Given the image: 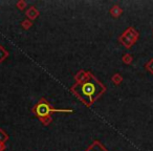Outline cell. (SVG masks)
I'll return each mask as SVG.
<instances>
[{"label": "cell", "mask_w": 153, "mask_h": 151, "mask_svg": "<svg viewBox=\"0 0 153 151\" xmlns=\"http://www.w3.org/2000/svg\"><path fill=\"white\" fill-rule=\"evenodd\" d=\"M71 90L82 102L86 105H91L102 94L105 88L92 74H88L85 79L78 82Z\"/></svg>", "instance_id": "1"}, {"label": "cell", "mask_w": 153, "mask_h": 151, "mask_svg": "<svg viewBox=\"0 0 153 151\" xmlns=\"http://www.w3.org/2000/svg\"><path fill=\"white\" fill-rule=\"evenodd\" d=\"M35 113L39 118H46L51 115L53 112H72L71 109H57L51 107L45 100H41L33 109Z\"/></svg>", "instance_id": "2"}, {"label": "cell", "mask_w": 153, "mask_h": 151, "mask_svg": "<svg viewBox=\"0 0 153 151\" xmlns=\"http://www.w3.org/2000/svg\"><path fill=\"white\" fill-rule=\"evenodd\" d=\"M86 151H107V150L104 148V146H103V145L101 144V143L94 142V144L90 145V146L88 147V149Z\"/></svg>", "instance_id": "3"}]
</instances>
